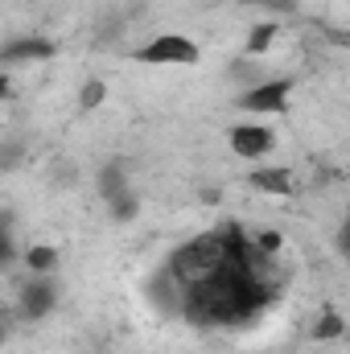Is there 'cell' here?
Returning a JSON list of instances; mask_svg holds the SVG:
<instances>
[{"instance_id":"4","label":"cell","mask_w":350,"mask_h":354,"mask_svg":"<svg viewBox=\"0 0 350 354\" xmlns=\"http://www.w3.org/2000/svg\"><path fill=\"white\" fill-rule=\"evenodd\" d=\"M17 309H21V317H29V322L50 317V313L58 309V284H54V276H33V272H29V280L21 284Z\"/></svg>"},{"instance_id":"5","label":"cell","mask_w":350,"mask_h":354,"mask_svg":"<svg viewBox=\"0 0 350 354\" xmlns=\"http://www.w3.org/2000/svg\"><path fill=\"white\" fill-rule=\"evenodd\" d=\"M293 87H297L293 79H260L256 87H248L239 95V107H243V111H272V115H284Z\"/></svg>"},{"instance_id":"7","label":"cell","mask_w":350,"mask_h":354,"mask_svg":"<svg viewBox=\"0 0 350 354\" xmlns=\"http://www.w3.org/2000/svg\"><path fill=\"white\" fill-rule=\"evenodd\" d=\"M58 54V46L50 41V37H12L8 46H4V62L12 66V62H46V58H54Z\"/></svg>"},{"instance_id":"8","label":"cell","mask_w":350,"mask_h":354,"mask_svg":"<svg viewBox=\"0 0 350 354\" xmlns=\"http://www.w3.org/2000/svg\"><path fill=\"white\" fill-rule=\"evenodd\" d=\"M248 185H252V189H260V194L288 198L297 181H293V169H284V165H260V169H252V174H248Z\"/></svg>"},{"instance_id":"15","label":"cell","mask_w":350,"mask_h":354,"mask_svg":"<svg viewBox=\"0 0 350 354\" xmlns=\"http://www.w3.org/2000/svg\"><path fill=\"white\" fill-rule=\"evenodd\" d=\"M280 248H284V235H280V231H260V235H256V252H260V256H272V260H276Z\"/></svg>"},{"instance_id":"3","label":"cell","mask_w":350,"mask_h":354,"mask_svg":"<svg viewBox=\"0 0 350 354\" xmlns=\"http://www.w3.org/2000/svg\"><path fill=\"white\" fill-rule=\"evenodd\" d=\"M198 58H202V50L185 33H161L132 54V62H140V66H194Z\"/></svg>"},{"instance_id":"6","label":"cell","mask_w":350,"mask_h":354,"mask_svg":"<svg viewBox=\"0 0 350 354\" xmlns=\"http://www.w3.org/2000/svg\"><path fill=\"white\" fill-rule=\"evenodd\" d=\"M276 149V132L268 124H235L231 128V153L243 161H264Z\"/></svg>"},{"instance_id":"11","label":"cell","mask_w":350,"mask_h":354,"mask_svg":"<svg viewBox=\"0 0 350 354\" xmlns=\"http://www.w3.org/2000/svg\"><path fill=\"white\" fill-rule=\"evenodd\" d=\"M280 37V21H260V25H252V33H248V41H243V54L248 58H260L272 50V41Z\"/></svg>"},{"instance_id":"16","label":"cell","mask_w":350,"mask_h":354,"mask_svg":"<svg viewBox=\"0 0 350 354\" xmlns=\"http://www.w3.org/2000/svg\"><path fill=\"white\" fill-rule=\"evenodd\" d=\"M317 29L326 33V41H334L338 50H350V33L347 29H334V25H326V21H317Z\"/></svg>"},{"instance_id":"13","label":"cell","mask_w":350,"mask_h":354,"mask_svg":"<svg viewBox=\"0 0 350 354\" xmlns=\"http://www.w3.org/2000/svg\"><path fill=\"white\" fill-rule=\"evenodd\" d=\"M103 99H107V83H103V79H87L83 91H79V111H95V107H103Z\"/></svg>"},{"instance_id":"14","label":"cell","mask_w":350,"mask_h":354,"mask_svg":"<svg viewBox=\"0 0 350 354\" xmlns=\"http://www.w3.org/2000/svg\"><path fill=\"white\" fill-rule=\"evenodd\" d=\"M107 210H111V218H116V223H132V218H136V210H140V198L128 189V194H120L116 202H107Z\"/></svg>"},{"instance_id":"10","label":"cell","mask_w":350,"mask_h":354,"mask_svg":"<svg viewBox=\"0 0 350 354\" xmlns=\"http://www.w3.org/2000/svg\"><path fill=\"white\" fill-rule=\"evenodd\" d=\"M62 264V252L54 243H29L25 248V268L33 276H54V268Z\"/></svg>"},{"instance_id":"2","label":"cell","mask_w":350,"mask_h":354,"mask_svg":"<svg viewBox=\"0 0 350 354\" xmlns=\"http://www.w3.org/2000/svg\"><path fill=\"white\" fill-rule=\"evenodd\" d=\"M223 268H227V248H223V235L219 231L194 235L190 243H181L174 256H169V276H174L181 288L202 284V280L219 276Z\"/></svg>"},{"instance_id":"18","label":"cell","mask_w":350,"mask_h":354,"mask_svg":"<svg viewBox=\"0 0 350 354\" xmlns=\"http://www.w3.org/2000/svg\"><path fill=\"white\" fill-rule=\"evenodd\" d=\"M239 4H264V8H293V0H239Z\"/></svg>"},{"instance_id":"12","label":"cell","mask_w":350,"mask_h":354,"mask_svg":"<svg viewBox=\"0 0 350 354\" xmlns=\"http://www.w3.org/2000/svg\"><path fill=\"white\" fill-rule=\"evenodd\" d=\"M342 334H347V317H342L338 309H322V317H317L313 330H309L313 342H338Z\"/></svg>"},{"instance_id":"17","label":"cell","mask_w":350,"mask_h":354,"mask_svg":"<svg viewBox=\"0 0 350 354\" xmlns=\"http://www.w3.org/2000/svg\"><path fill=\"white\" fill-rule=\"evenodd\" d=\"M334 248H338L342 260H350V214L342 218V227H338V235H334Z\"/></svg>"},{"instance_id":"9","label":"cell","mask_w":350,"mask_h":354,"mask_svg":"<svg viewBox=\"0 0 350 354\" xmlns=\"http://www.w3.org/2000/svg\"><path fill=\"white\" fill-rule=\"evenodd\" d=\"M95 189H99V198H103V202H116L120 194H128V189H132V181H128L124 161L103 165V169H99V181H95Z\"/></svg>"},{"instance_id":"1","label":"cell","mask_w":350,"mask_h":354,"mask_svg":"<svg viewBox=\"0 0 350 354\" xmlns=\"http://www.w3.org/2000/svg\"><path fill=\"white\" fill-rule=\"evenodd\" d=\"M256 264V260H252ZM280 280H268L256 268H223L219 276L181 288V317L194 330H239L276 301Z\"/></svg>"}]
</instances>
